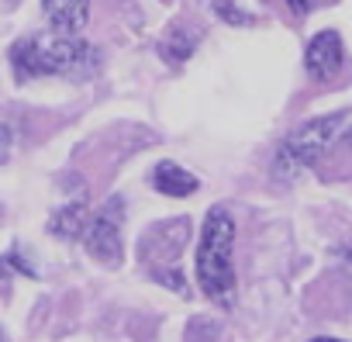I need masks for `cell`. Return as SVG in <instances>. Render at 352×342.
Returning <instances> with one entry per match:
<instances>
[{
	"instance_id": "cell-1",
	"label": "cell",
	"mask_w": 352,
	"mask_h": 342,
	"mask_svg": "<svg viewBox=\"0 0 352 342\" xmlns=\"http://www.w3.org/2000/svg\"><path fill=\"white\" fill-rule=\"evenodd\" d=\"M11 66L18 80L35 76H66V80H87L100 70V52L76 39V35H28L11 49Z\"/></svg>"
},
{
	"instance_id": "cell-4",
	"label": "cell",
	"mask_w": 352,
	"mask_h": 342,
	"mask_svg": "<svg viewBox=\"0 0 352 342\" xmlns=\"http://www.w3.org/2000/svg\"><path fill=\"white\" fill-rule=\"evenodd\" d=\"M190 235V218H173V222H162V225H152L145 235H142V246H138V256L142 263L148 266V273L173 287L176 294H187V280L180 277V270L173 266V259L180 256L184 242Z\"/></svg>"
},
{
	"instance_id": "cell-13",
	"label": "cell",
	"mask_w": 352,
	"mask_h": 342,
	"mask_svg": "<svg viewBox=\"0 0 352 342\" xmlns=\"http://www.w3.org/2000/svg\"><path fill=\"white\" fill-rule=\"evenodd\" d=\"M318 4H321V0H287V8H290L297 18H307V14H311Z\"/></svg>"
},
{
	"instance_id": "cell-7",
	"label": "cell",
	"mask_w": 352,
	"mask_h": 342,
	"mask_svg": "<svg viewBox=\"0 0 352 342\" xmlns=\"http://www.w3.org/2000/svg\"><path fill=\"white\" fill-rule=\"evenodd\" d=\"M42 8L52 32L63 35H80L90 21V0H42Z\"/></svg>"
},
{
	"instance_id": "cell-2",
	"label": "cell",
	"mask_w": 352,
	"mask_h": 342,
	"mask_svg": "<svg viewBox=\"0 0 352 342\" xmlns=\"http://www.w3.org/2000/svg\"><path fill=\"white\" fill-rule=\"evenodd\" d=\"M235 222L225 208H211L197 242V284L201 290L232 308L235 304Z\"/></svg>"
},
{
	"instance_id": "cell-12",
	"label": "cell",
	"mask_w": 352,
	"mask_h": 342,
	"mask_svg": "<svg viewBox=\"0 0 352 342\" xmlns=\"http://www.w3.org/2000/svg\"><path fill=\"white\" fill-rule=\"evenodd\" d=\"M11 149H14V128L11 125H0V166L11 159Z\"/></svg>"
},
{
	"instance_id": "cell-15",
	"label": "cell",
	"mask_w": 352,
	"mask_h": 342,
	"mask_svg": "<svg viewBox=\"0 0 352 342\" xmlns=\"http://www.w3.org/2000/svg\"><path fill=\"white\" fill-rule=\"evenodd\" d=\"M311 342H342V339H328V335H324V339H311Z\"/></svg>"
},
{
	"instance_id": "cell-3",
	"label": "cell",
	"mask_w": 352,
	"mask_h": 342,
	"mask_svg": "<svg viewBox=\"0 0 352 342\" xmlns=\"http://www.w3.org/2000/svg\"><path fill=\"white\" fill-rule=\"evenodd\" d=\"M349 125V111H335V114H324V118H314L307 125H300L297 131H290L283 138V145L276 149V173L283 180H294L297 173L311 162L321 159V152L338 138V131Z\"/></svg>"
},
{
	"instance_id": "cell-6",
	"label": "cell",
	"mask_w": 352,
	"mask_h": 342,
	"mask_svg": "<svg viewBox=\"0 0 352 342\" xmlns=\"http://www.w3.org/2000/svg\"><path fill=\"white\" fill-rule=\"evenodd\" d=\"M304 63H307V73L311 76H321V80L331 76V73H338L342 63H345V49H342L338 32H318L311 39V45H307Z\"/></svg>"
},
{
	"instance_id": "cell-11",
	"label": "cell",
	"mask_w": 352,
	"mask_h": 342,
	"mask_svg": "<svg viewBox=\"0 0 352 342\" xmlns=\"http://www.w3.org/2000/svg\"><path fill=\"white\" fill-rule=\"evenodd\" d=\"M211 8H214V14H218L221 21H228V25H252V18H249L245 11H239L232 0H211Z\"/></svg>"
},
{
	"instance_id": "cell-16",
	"label": "cell",
	"mask_w": 352,
	"mask_h": 342,
	"mask_svg": "<svg viewBox=\"0 0 352 342\" xmlns=\"http://www.w3.org/2000/svg\"><path fill=\"white\" fill-rule=\"evenodd\" d=\"M0 342H8V335H4V332H0Z\"/></svg>"
},
{
	"instance_id": "cell-5",
	"label": "cell",
	"mask_w": 352,
	"mask_h": 342,
	"mask_svg": "<svg viewBox=\"0 0 352 342\" xmlns=\"http://www.w3.org/2000/svg\"><path fill=\"white\" fill-rule=\"evenodd\" d=\"M121 218H124V201H121V197H107L104 208L87 222L83 246H87V253H90L97 263H104V266H121V259H124Z\"/></svg>"
},
{
	"instance_id": "cell-14",
	"label": "cell",
	"mask_w": 352,
	"mask_h": 342,
	"mask_svg": "<svg viewBox=\"0 0 352 342\" xmlns=\"http://www.w3.org/2000/svg\"><path fill=\"white\" fill-rule=\"evenodd\" d=\"M338 256H342V259H349V263H352V242H349V246H342V249H338Z\"/></svg>"
},
{
	"instance_id": "cell-8",
	"label": "cell",
	"mask_w": 352,
	"mask_h": 342,
	"mask_svg": "<svg viewBox=\"0 0 352 342\" xmlns=\"http://www.w3.org/2000/svg\"><path fill=\"white\" fill-rule=\"evenodd\" d=\"M87 222H90L87 194L80 191V197H76V201L63 204V208L49 218V232H52L56 239H76V235H83V232H87Z\"/></svg>"
},
{
	"instance_id": "cell-9",
	"label": "cell",
	"mask_w": 352,
	"mask_h": 342,
	"mask_svg": "<svg viewBox=\"0 0 352 342\" xmlns=\"http://www.w3.org/2000/svg\"><path fill=\"white\" fill-rule=\"evenodd\" d=\"M152 184H155V191L166 194V197H190V194L197 191V177L187 173L184 166L169 162V159L152 169Z\"/></svg>"
},
{
	"instance_id": "cell-10",
	"label": "cell",
	"mask_w": 352,
	"mask_h": 342,
	"mask_svg": "<svg viewBox=\"0 0 352 342\" xmlns=\"http://www.w3.org/2000/svg\"><path fill=\"white\" fill-rule=\"evenodd\" d=\"M197 42H201V32H187L184 25H176L162 42H159V52H162V59L169 63V66H180V63H187L190 56H194V49H197Z\"/></svg>"
}]
</instances>
